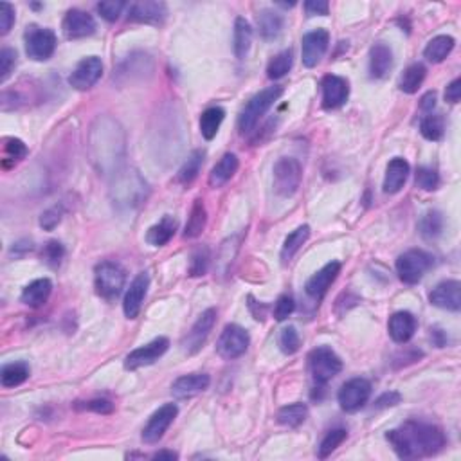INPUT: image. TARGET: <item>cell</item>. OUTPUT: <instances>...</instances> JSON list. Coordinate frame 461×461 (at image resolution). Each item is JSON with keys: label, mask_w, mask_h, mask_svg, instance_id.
I'll use <instances>...</instances> for the list:
<instances>
[{"label": "cell", "mask_w": 461, "mask_h": 461, "mask_svg": "<svg viewBox=\"0 0 461 461\" xmlns=\"http://www.w3.org/2000/svg\"><path fill=\"white\" fill-rule=\"evenodd\" d=\"M292 63H294V55L292 50H283L276 55L274 58L271 60L267 67V76L271 80H281L283 76H287L288 70L292 69Z\"/></svg>", "instance_id": "39"}, {"label": "cell", "mask_w": 461, "mask_h": 461, "mask_svg": "<svg viewBox=\"0 0 461 461\" xmlns=\"http://www.w3.org/2000/svg\"><path fill=\"white\" fill-rule=\"evenodd\" d=\"M13 23H15V9L9 2H2L0 4V35H8Z\"/></svg>", "instance_id": "51"}, {"label": "cell", "mask_w": 461, "mask_h": 461, "mask_svg": "<svg viewBox=\"0 0 461 461\" xmlns=\"http://www.w3.org/2000/svg\"><path fill=\"white\" fill-rule=\"evenodd\" d=\"M305 9L306 13H308V16H314V15H328V2H325V0H308L305 4Z\"/></svg>", "instance_id": "53"}, {"label": "cell", "mask_w": 461, "mask_h": 461, "mask_svg": "<svg viewBox=\"0 0 461 461\" xmlns=\"http://www.w3.org/2000/svg\"><path fill=\"white\" fill-rule=\"evenodd\" d=\"M440 177L438 173L430 168H418L416 171V186L423 191H434L438 188Z\"/></svg>", "instance_id": "47"}, {"label": "cell", "mask_w": 461, "mask_h": 461, "mask_svg": "<svg viewBox=\"0 0 461 461\" xmlns=\"http://www.w3.org/2000/svg\"><path fill=\"white\" fill-rule=\"evenodd\" d=\"M177 452H171V450H161L153 456V460H177Z\"/></svg>", "instance_id": "58"}, {"label": "cell", "mask_w": 461, "mask_h": 461, "mask_svg": "<svg viewBox=\"0 0 461 461\" xmlns=\"http://www.w3.org/2000/svg\"><path fill=\"white\" fill-rule=\"evenodd\" d=\"M211 254L207 247H198L195 249L191 254V264H190V274L191 276H204L210 267Z\"/></svg>", "instance_id": "43"}, {"label": "cell", "mask_w": 461, "mask_h": 461, "mask_svg": "<svg viewBox=\"0 0 461 461\" xmlns=\"http://www.w3.org/2000/svg\"><path fill=\"white\" fill-rule=\"evenodd\" d=\"M63 256H65V249H63V245L56 240L45 244V247H43L42 251L43 261H45L49 267H58V265L62 264Z\"/></svg>", "instance_id": "45"}, {"label": "cell", "mask_w": 461, "mask_h": 461, "mask_svg": "<svg viewBox=\"0 0 461 461\" xmlns=\"http://www.w3.org/2000/svg\"><path fill=\"white\" fill-rule=\"evenodd\" d=\"M124 283H126V272L116 261H103L94 271V285H96L97 295L107 301L119 298Z\"/></svg>", "instance_id": "2"}, {"label": "cell", "mask_w": 461, "mask_h": 461, "mask_svg": "<svg viewBox=\"0 0 461 461\" xmlns=\"http://www.w3.org/2000/svg\"><path fill=\"white\" fill-rule=\"evenodd\" d=\"M33 249V244L29 240H22V242H16V244H13V249H11V254L15 256H20L23 254V252H28Z\"/></svg>", "instance_id": "57"}, {"label": "cell", "mask_w": 461, "mask_h": 461, "mask_svg": "<svg viewBox=\"0 0 461 461\" xmlns=\"http://www.w3.org/2000/svg\"><path fill=\"white\" fill-rule=\"evenodd\" d=\"M63 35L69 40H80L87 38V36L94 35L96 31V22H94L92 15L82 9H69L63 18L62 23Z\"/></svg>", "instance_id": "15"}, {"label": "cell", "mask_w": 461, "mask_h": 461, "mask_svg": "<svg viewBox=\"0 0 461 461\" xmlns=\"http://www.w3.org/2000/svg\"><path fill=\"white\" fill-rule=\"evenodd\" d=\"M400 400H402V396H400L396 391L384 393L382 396H379V398H376L375 407H376V409H384V407H393V406H396V403H400Z\"/></svg>", "instance_id": "54"}, {"label": "cell", "mask_w": 461, "mask_h": 461, "mask_svg": "<svg viewBox=\"0 0 461 461\" xmlns=\"http://www.w3.org/2000/svg\"><path fill=\"white\" fill-rule=\"evenodd\" d=\"M215 322H217V310L215 308H207L206 312H202L200 318L191 326V330L183 341V349L188 355H195V353L200 352L204 342L210 337Z\"/></svg>", "instance_id": "11"}, {"label": "cell", "mask_w": 461, "mask_h": 461, "mask_svg": "<svg viewBox=\"0 0 461 461\" xmlns=\"http://www.w3.org/2000/svg\"><path fill=\"white\" fill-rule=\"evenodd\" d=\"M339 272H341V264H339V261H330V264H326L321 271L315 272V274L306 281V294L310 295L312 299H315V301H321L326 295V292H328V288L332 287V283L337 279Z\"/></svg>", "instance_id": "17"}, {"label": "cell", "mask_w": 461, "mask_h": 461, "mask_svg": "<svg viewBox=\"0 0 461 461\" xmlns=\"http://www.w3.org/2000/svg\"><path fill=\"white\" fill-rule=\"evenodd\" d=\"M252 45V28L245 18L238 16L234 22V56L244 60Z\"/></svg>", "instance_id": "29"}, {"label": "cell", "mask_w": 461, "mask_h": 461, "mask_svg": "<svg viewBox=\"0 0 461 461\" xmlns=\"http://www.w3.org/2000/svg\"><path fill=\"white\" fill-rule=\"evenodd\" d=\"M427 69L422 65V63H413L406 69V72L402 74V78H400V90L406 94H416L418 89L422 87L423 80H425Z\"/></svg>", "instance_id": "31"}, {"label": "cell", "mask_w": 461, "mask_h": 461, "mask_svg": "<svg viewBox=\"0 0 461 461\" xmlns=\"http://www.w3.org/2000/svg\"><path fill=\"white\" fill-rule=\"evenodd\" d=\"M101 74H103L101 60L97 56H89L76 65L74 72L69 76V85L76 90H89L99 82Z\"/></svg>", "instance_id": "13"}, {"label": "cell", "mask_w": 461, "mask_h": 461, "mask_svg": "<svg viewBox=\"0 0 461 461\" xmlns=\"http://www.w3.org/2000/svg\"><path fill=\"white\" fill-rule=\"evenodd\" d=\"M393 65V53L386 43H375L369 50V74L371 78H384Z\"/></svg>", "instance_id": "24"}, {"label": "cell", "mask_w": 461, "mask_h": 461, "mask_svg": "<svg viewBox=\"0 0 461 461\" xmlns=\"http://www.w3.org/2000/svg\"><path fill=\"white\" fill-rule=\"evenodd\" d=\"M386 438L395 449L396 456L402 460H418V457L433 456L445 447V434L440 427L430 423L409 422L402 423L396 429L389 430Z\"/></svg>", "instance_id": "1"}, {"label": "cell", "mask_w": 461, "mask_h": 461, "mask_svg": "<svg viewBox=\"0 0 461 461\" xmlns=\"http://www.w3.org/2000/svg\"><path fill=\"white\" fill-rule=\"evenodd\" d=\"M369 396H371V384L366 379H352L342 384L337 400L345 411L355 413L366 406Z\"/></svg>", "instance_id": "8"}, {"label": "cell", "mask_w": 461, "mask_h": 461, "mask_svg": "<svg viewBox=\"0 0 461 461\" xmlns=\"http://www.w3.org/2000/svg\"><path fill=\"white\" fill-rule=\"evenodd\" d=\"M308 366H310L312 379L319 388L326 386L330 380L342 371V361L328 346H319V348L312 349L310 355H308Z\"/></svg>", "instance_id": "4"}, {"label": "cell", "mask_w": 461, "mask_h": 461, "mask_svg": "<svg viewBox=\"0 0 461 461\" xmlns=\"http://www.w3.org/2000/svg\"><path fill=\"white\" fill-rule=\"evenodd\" d=\"M166 18V6L163 2H136L128 9V20L139 23H161Z\"/></svg>", "instance_id": "21"}, {"label": "cell", "mask_w": 461, "mask_h": 461, "mask_svg": "<svg viewBox=\"0 0 461 461\" xmlns=\"http://www.w3.org/2000/svg\"><path fill=\"white\" fill-rule=\"evenodd\" d=\"M50 292H53V283H50V279L47 278L35 279L33 283H29L28 287L23 288L20 299H22L23 305L31 306V308H38V306H42L43 303L49 299Z\"/></svg>", "instance_id": "26"}, {"label": "cell", "mask_w": 461, "mask_h": 461, "mask_svg": "<svg viewBox=\"0 0 461 461\" xmlns=\"http://www.w3.org/2000/svg\"><path fill=\"white\" fill-rule=\"evenodd\" d=\"M225 117V110L222 107H211L200 117V132L204 139L211 141L217 137L218 128H220L222 121Z\"/></svg>", "instance_id": "34"}, {"label": "cell", "mask_w": 461, "mask_h": 461, "mask_svg": "<svg viewBox=\"0 0 461 461\" xmlns=\"http://www.w3.org/2000/svg\"><path fill=\"white\" fill-rule=\"evenodd\" d=\"M420 132L427 141H442L445 134V119L442 114L429 112L420 121Z\"/></svg>", "instance_id": "37"}, {"label": "cell", "mask_w": 461, "mask_h": 461, "mask_svg": "<svg viewBox=\"0 0 461 461\" xmlns=\"http://www.w3.org/2000/svg\"><path fill=\"white\" fill-rule=\"evenodd\" d=\"M454 38L449 35H440L436 38L430 40L427 47L423 49V56L429 60L430 63H442L447 56L452 53L454 49Z\"/></svg>", "instance_id": "28"}, {"label": "cell", "mask_w": 461, "mask_h": 461, "mask_svg": "<svg viewBox=\"0 0 461 461\" xmlns=\"http://www.w3.org/2000/svg\"><path fill=\"white\" fill-rule=\"evenodd\" d=\"M308 416V407L305 403H291L278 411V422L285 427H299Z\"/></svg>", "instance_id": "38"}, {"label": "cell", "mask_w": 461, "mask_h": 461, "mask_svg": "<svg viewBox=\"0 0 461 461\" xmlns=\"http://www.w3.org/2000/svg\"><path fill=\"white\" fill-rule=\"evenodd\" d=\"M124 8H126V4L121 2V0H107V2H99V4H97V11H99V15L103 16L107 22H116Z\"/></svg>", "instance_id": "48"}, {"label": "cell", "mask_w": 461, "mask_h": 461, "mask_svg": "<svg viewBox=\"0 0 461 461\" xmlns=\"http://www.w3.org/2000/svg\"><path fill=\"white\" fill-rule=\"evenodd\" d=\"M238 157L234 153H225L220 161L213 166L210 173V186L211 188H222L224 184H227L231 178L234 177V173L238 171Z\"/></svg>", "instance_id": "25"}, {"label": "cell", "mask_w": 461, "mask_h": 461, "mask_svg": "<svg viewBox=\"0 0 461 461\" xmlns=\"http://www.w3.org/2000/svg\"><path fill=\"white\" fill-rule=\"evenodd\" d=\"M56 35L50 29L31 28L26 33V53L36 62H45L55 55Z\"/></svg>", "instance_id": "9"}, {"label": "cell", "mask_w": 461, "mask_h": 461, "mask_svg": "<svg viewBox=\"0 0 461 461\" xmlns=\"http://www.w3.org/2000/svg\"><path fill=\"white\" fill-rule=\"evenodd\" d=\"M175 231H177V222L171 217H164L159 224L151 225L148 229L146 242L150 245H153V247H163V245H166L173 238Z\"/></svg>", "instance_id": "27"}, {"label": "cell", "mask_w": 461, "mask_h": 461, "mask_svg": "<svg viewBox=\"0 0 461 461\" xmlns=\"http://www.w3.org/2000/svg\"><path fill=\"white\" fill-rule=\"evenodd\" d=\"M322 107L326 110H335L346 103L349 96V85L345 78L328 74L322 78Z\"/></svg>", "instance_id": "16"}, {"label": "cell", "mask_w": 461, "mask_h": 461, "mask_svg": "<svg viewBox=\"0 0 461 461\" xmlns=\"http://www.w3.org/2000/svg\"><path fill=\"white\" fill-rule=\"evenodd\" d=\"M423 112H433V109L436 107V92H427L425 96L422 97V103H420Z\"/></svg>", "instance_id": "56"}, {"label": "cell", "mask_w": 461, "mask_h": 461, "mask_svg": "<svg viewBox=\"0 0 461 461\" xmlns=\"http://www.w3.org/2000/svg\"><path fill=\"white\" fill-rule=\"evenodd\" d=\"M308 238H310V227H308V225H301V227H298L295 231H292L287 237V240H285L283 249H281V261L288 264Z\"/></svg>", "instance_id": "33"}, {"label": "cell", "mask_w": 461, "mask_h": 461, "mask_svg": "<svg viewBox=\"0 0 461 461\" xmlns=\"http://www.w3.org/2000/svg\"><path fill=\"white\" fill-rule=\"evenodd\" d=\"M204 157H206V153H204V151L195 150L193 153L188 157V161L184 163V166L180 168V171H178V175H177L178 183L183 184V186H190L195 178L198 177V173H200V168H202V164H204Z\"/></svg>", "instance_id": "36"}, {"label": "cell", "mask_w": 461, "mask_h": 461, "mask_svg": "<svg viewBox=\"0 0 461 461\" xmlns=\"http://www.w3.org/2000/svg\"><path fill=\"white\" fill-rule=\"evenodd\" d=\"M303 170L298 159L283 157L274 164V190L281 197H292L301 186Z\"/></svg>", "instance_id": "6"}, {"label": "cell", "mask_w": 461, "mask_h": 461, "mask_svg": "<svg viewBox=\"0 0 461 461\" xmlns=\"http://www.w3.org/2000/svg\"><path fill=\"white\" fill-rule=\"evenodd\" d=\"M434 258L422 249H411L398 256L396 260V272L398 278L407 285H416L425 276V272L433 267Z\"/></svg>", "instance_id": "5"}, {"label": "cell", "mask_w": 461, "mask_h": 461, "mask_svg": "<svg viewBox=\"0 0 461 461\" xmlns=\"http://www.w3.org/2000/svg\"><path fill=\"white\" fill-rule=\"evenodd\" d=\"M206 224H207L206 207H204V202L198 198V200H195L193 207H191L190 220H188L186 229H184V238L200 237L202 231L206 229Z\"/></svg>", "instance_id": "32"}, {"label": "cell", "mask_w": 461, "mask_h": 461, "mask_svg": "<svg viewBox=\"0 0 461 461\" xmlns=\"http://www.w3.org/2000/svg\"><path fill=\"white\" fill-rule=\"evenodd\" d=\"M430 305L443 308V310L460 312L461 308V285L460 281H443V283L436 285L433 292L429 294Z\"/></svg>", "instance_id": "18"}, {"label": "cell", "mask_w": 461, "mask_h": 461, "mask_svg": "<svg viewBox=\"0 0 461 461\" xmlns=\"http://www.w3.org/2000/svg\"><path fill=\"white\" fill-rule=\"evenodd\" d=\"M177 413L178 407L175 406V403H166V406L159 407V409L150 416L146 425H144L143 442L148 443V445H153V443L159 442L164 436V433H166L171 423H173Z\"/></svg>", "instance_id": "12"}, {"label": "cell", "mask_w": 461, "mask_h": 461, "mask_svg": "<svg viewBox=\"0 0 461 461\" xmlns=\"http://www.w3.org/2000/svg\"><path fill=\"white\" fill-rule=\"evenodd\" d=\"M295 310V303H294V298L288 294L281 295V298L276 301L274 305V318L276 321H285V319L288 318V315L292 314V312Z\"/></svg>", "instance_id": "50"}, {"label": "cell", "mask_w": 461, "mask_h": 461, "mask_svg": "<svg viewBox=\"0 0 461 461\" xmlns=\"http://www.w3.org/2000/svg\"><path fill=\"white\" fill-rule=\"evenodd\" d=\"M258 29H260L261 38L274 40L283 29V16L272 9H264L258 15Z\"/></svg>", "instance_id": "30"}, {"label": "cell", "mask_w": 461, "mask_h": 461, "mask_svg": "<svg viewBox=\"0 0 461 461\" xmlns=\"http://www.w3.org/2000/svg\"><path fill=\"white\" fill-rule=\"evenodd\" d=\"M16 63V53L9 47H4L0 50V83H4L9 78V74L13 72Z\"/></svg>", "instance_id": "49"}, {"label": "cell", "mask_w": 461, "mask_h": 461, "mask_svg": "<svg viewBox=\"0 0 461 461\" xmlns=\"http://www.w3.org/2000/svg\"><path fill=\"white\" fill-rule=\"evenodd\" d=\"M60 222H62V210H60V207L47 210L45 213L40 217V225H42L45 231H53V229H55Z\"/></svg>", "instance_id": "52"}, {"label": "cell", "mask_w": 461, "mask_h": 461, "mask_svg": "<svg viewBox=\"0 0 461 461\" xmlns=\"http://www.w3.org/2000/svg\"><path fill=\"white\" fill-rule=\"evenodd\" d=\"M330 43V35L325 29H315L312 33H306L303 36L301 43V55H303V63H305L308 69L318 65L321 62V58L325 56L326 49H328Z\"/></svg>", "instance_id": "14"}, {"label": "cell", "mask_w": 461, "mask_h": 461, "mask_svg": "<svg viewBox=\"0 0 461 461\" xmlns=\"http://www.w3.org/2000/svg\"><path fill=\"white\" fill-rule=\"evenodd\" d=\"M211 379L206 373H191V375L178 376L171 386V393L175 398H191V396L200 395L202 391H206L210 388Z\"/></svg>", "instance_id": "20"}, {"label": "cell", "mask_w": 461, "mask_h": 461, "mask_svg": "<svg viewBox=\"0 0 461 461\" xmlns=\"http://www.w3.org/2000/svg\"><path fill=\"white\" fill-rule=\"evenodd\" d=\"M168 348H170V341H168L166 337L153 339V341L148 342V345L134 349V352L124 359V369L134 371V369L144 368V366L156 364L161 357L168 352Z\"/></svg>", "instance_id": "10"}, {"label": "cell", "mask_w": 461, "mask_h": 461, "mask_svg": "<svg viewBox=\"0 0 461 461\" xmlns=\"http://www.w3.org/2000/svg\"><path fill=\"white\" fill-rule=\"evenodd\" d=\"M416 332V319L411 312H396L389 319V335L398 345H406Z\"/></svg>", "instance_id": "22"}, {"label": "cell", "mask_w": 461, "mask_h": 461, "mask_svg": "<svg viewBox=\"0 0 461 461\" xmlns=\"http://www.w3.org/2000/svg\"><path fill=\"white\" fill-rule=\"evenodd\" d=\"M443 231V217L440 211H429L422 217L420 220V233H422L423 238L427 240H433V238L440 237Z\"/></svg>", "instance_id": "40"}, {"label": "cell", "mask_w": 461, "mask_h": 461, "mask_svg": "<svg viewBox=\"0 0 461 461\" xmlns=\"http://www.w3.org/2000/svg\"><path fill=\"white\" fill-rule=\"evenodd\" d=\"M74 407L80 409V411H94L97 413V415H109V413L114 411V403L105 398H94V400H87V402H76L74 403Z\"/></svg>", "instance_id": "46"}, {"label": "cell", "mask_w": 461, "mask_h": 461, "mask_svg": "<svg viewBox=\"0 0 461 461\" xmlns=\"http://www.w3.org/2000/svg\"><path fill=\"white\" fill-rule=\"evenodd\" d=\"M281 94H283V87H269V89L256 94L240 114L238 126H240L242 134L252 132L256 124H258V121H260L261 117L265 116V112L279 99Z\"/></svg>", "instance_id": "3"}, {"label": "cell", "mask_w": 461, "mask_h": 461, "mask_svg": "<svg viewBox=\"0 0 461 461\" xmlns=\"http://www.w3.org/2000/svg\"><path fill=\"white\" fill-rule=\"evenodd\" d=\"M346 436H348V433H346V429H334V430H330V433L326 434L325 438H322L321 445H319L318 456L321 457V460H325V457H328L330 454L334 452V450L337 449V447L341 445L342 442H345Z\"/></svg>", "instance_id": "41"}, {"label": "cell", "mask_w": 461, "mask_h": 461, "mask_svg": "<svg viewBox=\"0 0 461 461\" xmlns=\"http://www.w3.org/2000/svg\"><path fill=\"white\" fill-rule=\"evenodd\" d=\"M148 287H150V278H148L146 272L137 274L132 283H130V288L126 291L123 301V310L128 319H136L139 315L141 306H143L144 298H146Z\"/></svg>", "instance_id": "19"}, {"label": "cell", "mask_w": 461, "mask_h": 461, "mask_svg": "<svg viewBox=\"0 0 461 461\" xmlns=\"http://www.w3.org/2000/svg\"><path fill=\"white\" fill-rule=\"evenodd\" d=\"M26 156H28V146H26L22 141L15 139V137H8V139H4V166L8 164V161H11L13 164H16Z\"/></svg>", "instance_id": "42"}, {"label": "cell", "mask_w": 461, "mask_h": 461, "mask_svg": "<svg viewBox=\"0 0 461 461\" xmlns=\"http://www.w3.org/2000/svg\"><path fill=\"white\" fill-rule=\"evenodd\" d=\"M301 346V339H299L298 330L294 326H287V328L281 330V335H279V348L285 355H294L295 352Z\"/></svg>", "instance_id": "44"}, {"label": "cell", "mask_w": 461, "mask_h": 461, "mask_svg": "<svg viewBox=\"0 0 461 461\" xmlns=\"http://www.w3.org/2000/svg\"><path fill=\"white\" fill-rule=\"evenodd\" d=\"M460 97H461V80L456 78L449 87H447L445 99L449 101V103H457Z\"/></svg>", "instance_id": "55"}, {"label": "cell", "mask_w": 461, "mask_h": 461, "mask_svg": "<svg viewBox=\"0 0 461 461\" xmlns=\"http://www.w3.org/2000/svg\"><path fill=\"white\" fill-rule=\"evenodd\" d=\"M409 163L406 159H393L391 163L388 164V170H386V178H384V193L395 195L402 190V186L406 184L407 177H409Z\"/></svg>", "instance_id": "23"}, {"label": "cell", "mask_w": 461, "mask_h": 461, "mask_svg": "<svg viewBox=\"0 0 461 461\" xmlns=\"http://www.w3.org/2000/svg\"><path fill=\"white\" fill-rule=\"evenodd\" d=\"M249 342L251 339H249L247 330L238 325H227L218 337L217 352L225 361H233L247 352Z\"/></svg>", "instance_id": "7"}, {"label": "cell", "mask_w": 461, "mask_h": 461, "mask_svg": "<svg viewBox=\"0 0 461 461\" xmlns=\"http://www.w3.org/2000/svg\"><path fill=\"white\" fill-rule=\"evenodd\" d=\"M29 379V366L26 362H11L0 371V380L4 388H16Z\"/></svg>", "instance_id": "35"}]
</instances>
